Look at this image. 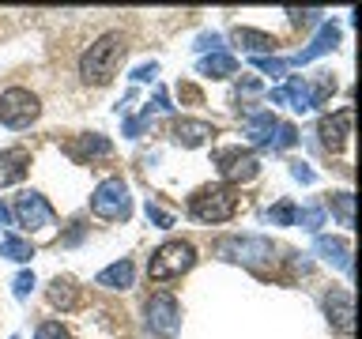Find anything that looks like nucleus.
<instances>
[{
  "label": "nucleus",
  "mask_w": 362,
  "mask_h": 339,
  "mask_svg": "<svg viewBox=\"0 0 362 339\" xmlns=\"http://www.w3.org/2000/svg\"><path fill=\"white\" fill-rule=\"evenodd\" d=\"M147 316V328L158 335V339H174L177 335V328H181V305H177V298L174 294H155L151 302H147V309H144Z\"/></svg>",
  "instance_id": "8"
},
{
  "label": "nucleus",
  "mask_w": 362,
  "mask_h": 339,
  "mask_svg": "<svg viewBox=\"0 0 362 339\" xmlns=\"http://www.w3.org/2000/svg\"><path fill=\"white\" fill-rule=\"evenodd\" d=\"M276 124H279V121L272 117V113H253V117L245 121V136H249L257 147H268L272 136H276Z\"/></svg>",
  "instance_id": "18"
},
{
  "label": "nucleus",
  "mask_w": 362,
  "mask_h": 339,
  "mask_svg": "<svg viewBox=\"0 0 362 339\" xmlns=\"http://www.w3.org/2000/svg\"><path fill=\"white\" fill-rule=\"evenodd\" d=\"M0 256L16 260V264H27V260L34 256V249H30V242H23V237H16V234H0Z\"/></svg>",
  "instance_id": "23"
},
{
  "label": "nucleus",
  "mask_w": 362,
  "mask_h": 339,
  "mask_svg": "<svg viewBox=\"0 0 362 339\" xmlns=\"http://www.w3.org/2000/svg\"><path fill=\"white\" fill-rule=\"evenodd\" d=\"M30 290H34V271H23V275H16V298H30Z\"/></svg>",
  "instance_id": "32"
},
{
  "label": "nucleus",
  "mask_w": 362,
  "mask_h": 339,
  "mask_svg": "<svg viewBox=\"0 0 362 339\" xmlns=\"http://www.w3.org/2000/svg\"><path fill=\"white\" fill-rule=\"evenodd\" d=\"M27 170H30V151H23V147L0 151V189L19 185V181L27 177Z\"/></svg>",
  "instance_id": "11"
},
{
  "label": "nucleus",
  "mask_w": 362,
  "mask_h": 339,
  "mask_svg": "<svg viewBox=\"0 0 362 339\" xmlns=\"http://www.w3.org/2000/svg\"><path fill=\"white\" fill-rule=\"evenodd\" d=\"M294 222H302L305 226V230H321V226H325V208H305V211H298V219H294Z\"/></svg>",
  "instance_id": "29"
},
{
  "label": "nucleus",
  "mask_w": 362,
  "mask_h": 339,
  "mask_svg": "<svg viewBox=\"0 0 362 339\" xmlns=\"http://www.w3.org/2000/svg\"><path fill=\"white\" fill-rule=\"evenodd\" d=\"M121 56H124V42H121V34L117 30H110V34H102V38L90 45V49L79 56V79L83 83H110L113 72H117V64H121Z\"/></svg>",
  "instance_id": "1"
},
{
  "label": "nucleus",
  "mask_w": 362,
  "mask_h": 339,
  "mask_svg": "<svg viewBox=\"0 0 362 339\" xmlns=\"http://www.w3.org/2000/svg\"><path fill=\"white\" fill-rule=\"evenodd\" d=\"M351 124H355V113H351V109H339V113H332V117H321V124H317V136H321V147H325V151H339V147L347 143Z\"/></svg>",
  "instance_id": "10"
},
{
  "label": "nucleus",
  "mask_w": 362,
  "mask_h": 339,
  "mask_svg": "<svg viewBox=\"0 0 362 339\" xmlns=\"http://www.w3.org/2000/svg\"><path fill=\"white\" fill-rule=\"evenodd\" d=\"M197 49H200V53H223V38H219V34H200V38H197Z\"/></svg>",
  "instance_id": "31"
},
{
  "label": "nucleus",
  "mask_w": 362,
  "mask_h": 339,
  "mask_svg": "<svg viewBox=\"0 0 362 339\" xmlns=\"http://www.w3.org/2000/svg\"><path fill=\"white\" fill-rule=\"evenodd\" d=\"M336 42H339V27H336V23H325L321 34H317V38H313L310 45H305V49L294 53L287 64H310V61H317V56L332 53V49H336Z\"/></svg>",
  "instance_id": "13"
},
{
  "label": "nucleus",
  "mask_w": 362,
  "mask_h": 339,
  "mask_svg": "<svg viewBox=\"0 0 362 339\" xmlns=\"http://www.w3.org/2000/svg\"><path fill=\"white\" fill-rule=\"evenodd\" d=\"M325 313H328V321H332L344 335L355 332V305H351V294L347 290H332L325 298Z\"/></svg>",
  "instance_id": "12"
},
{
  "label": "nucleus",
  "mask_w": 362,
  "mask_h": 339,
  "mask_svg": "<svg viewBox=\"0 0 362 339\" xmlns=\"http://www.w3.org/2000/svg\"><path fill=\"white\" fill-rule=\"evenodd\" d=\"M68 155L72 158H106V155H113V143L106 140V136H98V132H87V136H79V140L68 147Z\"/></svg>",
  "instance_id": "16"
},
{
  "label": "nucleus",
  "mask_w": 362,
  "mask_h": 339,
  "mask_svg": "<svg viewBox=\"0 0 362 339\" xmlns=\"http://www.w3.org/2000/svg\"><path fill=\"white\" fill-rule=\"evenodd\" d=\"M298 143V129H294V124H287V121H279L276 124V136H272V151H287V147H294Z\"/></svg>",
  "instance_id": "25"
},
{
  "label": "nucleus",
  "mask_w": 362,
  "mask_h": 339,
  "mask_svg": "<svg viewBox=\"0 0 362 339\" xmlns=\"http://www.w3.org/2000/svg\"><path fill=\"white\" fill-rule=\"evenodd\" d=\"M238 211V196L230 185H208L189 200V215L197 222H226Z\"/></svg>",
  "instance_id": "2"
},
{
  "label": "nucleus",
  "mask_w": 362,
  "mask_h": 339,
  "mask_svg": "<svg viewBox=\"0 0 362 339\" xmlns=\"http://www.w3.org/2000/svg\"><path fill=\"white\" fill-rule=\"evenodd\" d=\"M328 208H332L336 215H339V226H355V196H351V192H336L332 200H328Z\"/></svg>",
  "instance_id": "24"
},
{
  "label": "nucleus",
  "mask_w": 362,
  "mask_h": 339,
  "mask_svg": "<svg viewBox=\"0 0 362 339\" xmlns=\"http://www.w3.org/2000/svg\"><path fill=\"white\" fill-rule=\"evenodd\" d=\"M283 90V102H291V109H298V113H310L313 109V98H310V83L298 76H291L287 79V87H279Z\"/></svg>",
  "instance_id": "20"
},
{
  "label": "nucleus",
  "mask_w": 362,
  "mask_h": 339,
  "mask_svg": "<svg viewBox=\"0 0 362 339\" xmlns=\"http://www.w3.org/2000/svg\"><path fill=\"white\" fill-rule=\"evenodd\" d=\"M313 249H317V256H321V260H328V264H336L339 271H347V275H351V249H347V242H339V237H325V234H317Z\"/></svg>",
  "instance_id": "15"
},
{
  "label": "nucleus",
  "mask_w": 362,
  "mask_h": 339,
  "mask_svg": "<svg viewBox=\"0 0 362 339\" xmlns=\"http://www.w3.org/2000/svg\"><path fill=\"white\" fill-rule=\"evenodd\" d=\"M49 302L57 305V309H76L79 305V287L68 279H53L49 282Z\"/></svg>",
  "instance_id": "22"
},
{
  "label": "nucleus",
  "mask_w": 362,
  "mask_h": 339,
  "mask_svg": "<svg viewBox=\"0 0 362 339\" xmlns=\"http://www.w3.org/2000/svg\"><path fill=\"white\" fill-rule=\"evenodd\" d=\"M34 339H68V328L61 321H45V324H38Z\"/></svg>",
  "instance_id": "30"
},
{
  "label": "nucleus",
  "mask_w": 362,
  "mask_h": 339,
  "mask_svg": "<svg viewBox=\"0 0 362 339\" xmlns=\"http://www.w3.org/2000/svg\"><path fill=\"white\" fill-rule=\"evenodd\" d=\"M249 64H253L257 72L272 76V79H283V76H287V61H279V56H253Z\"/></svg>",
  "instance_id": "26"
},
{
  "label": "nucleus",
  "mask_w": 362,
  "mask_h": 339,
  "mask_svg": "<svg viewBox=\"0 0 362 339\" xmlns=\"http://www.w3.org/2000/svg\"><path fill=\"white\" fill-rule=\"evenodd\" d=\"M291 177L302 181V185H313V181H317V174H313V170L305 166V162H291Z\"/></svg>",
  "instance_id": "34"
},
{
  "label": "nucleus",
  "mask_w": 362,
  "mask_h": 339,
  "mask_svg": "<svg viewBox=\"0 0 362 339\" xmlns=\"http://www.w3.org/2000/svg\"><path fill=\"white\" fill-rule=\"evenodd\" d=\"M200 76H211V79H226V76H234L238 72V61L230 53H208V56H200Z\"/></svg>",
  "instance_id": "19"
},
{
  "label": "nucleus",
  "mask_w": 362,
  "mask_h": 339,
  "mask_svg": "<svg viewBox=\"0 0 362 339\" xmlns=\"http://www.w3.org/2000/svg\"><path fill=\"white\" fill-rule=\"evenodd\" d=\"M170 136H174L181 147H200V143H208L215 136V129L208 121H197V117H177L174 129H170Z\"/></svg>",
  "instance_id": "14"
},
{
  "label": "nucleus",
  "mask_w": 362,
  "mask_h": 339,
  "mask_svg": "<svg viewBox=\"0 0 362 339\" xmlns=\"http://www.w3.org/2000/svg\"><path fill=\"white\" fill-rule=\"evenodd\" d=\"M219 256L234 260V264H245V268H264L276 260V245L268 237H223Z\"/></svg>",
  "instance_id": "4"
},
{
  "label": "nucleus",
  "mask_w": 362,
  "mask_h": 339,
  "mask_svg": "<svg viewBox=\"0 0 362 339\" xmlns=\"http://www.w3.org/2000/svg\"><path fill=\"white\" fill-rule=\"evenodd\" d=\"M38 113H42V102L27 87H11L0 95V124L4 129H27V124L38 121Z\"/></svg>",
  "instance_id": "6"
},
{
  "label": "nucleus",
  "mask_w": 362,
  "mask_h": 339,
  "mask_svg": "<svg viewBox=\"0 0 362 339\" xmlns=\"http://www.w3.org/2000/svg\"><path fill=\"white\" fill-rule=\"evenodd\" d=\"M215 162H219V174L223 181H230V185H238V181H253L260 174V158L253 151H219L215 155Z\"/></svg>",
  "instance_id": "9"
},
{
  "label": "nucleus",
  "mask_w": 362,
  "mask_h": 339,
  "mask_svg": "<svg viewBox=\"0 0 362 339\" xmlns=\"http://www.w3.org/2000/svg\"><path fill=\"white\" fill-rule=\"evenodd\" d=\"M11 219H16L19 226H27V230H34V234H49L57 215H53L45 196H38V192H23V196H16V203H11Z\"/></svg>",
  "instance_id": "7"
},
{
  "label": "nucleus",
  "mask_w": 362,
  "mask_h": 339,
  "mask_svg": "<svg viewBox=\"0 0 362 339\" xmlns=\"http://www.w3.org/2000/svg\"><path fill=\"white\" fill-rule=\"evenodd\" d=\"M147 222H155V226H174V215H166L163 208H155V203H147Z\"/></svg>",
  "instance_id": "33"
},
{
  "label": "nucleus",
  "mask_w": 362,
  "mask_h": 339,
  "mask_svg": "<svg viewBox=\"0 0 362 339\" xmlns=\"http://www.w3.org/2000/svg\"><path fill=\"white\" fill-rule=\"evenodd\" d=\"M192 264H197V249H192L189 242H166V245L155 249L151 264H147V275H151L155 282H166V279L185 275Z\"/></svg>",
  "instance_id": "3"
},
{
  "label": "nucleus",
  "mask_w": 362,
  "mask_h": 339,
  "mask_svg": "<svg viewBox=\"0 0 362 339\" xmlns=\"http://www.w3.org/2000/svg\"><path fill=\"white\" fill-rule=\"evenodd\" d=\"M234 42L242 45V49H249V53H268V49H276V38L272 34H260V30H249V27H238L234 30Z\"/></svg>",
  "instance_id": "21"
},
{
  "label": "nucleus",
  "mask_w": 362,
  "mask_h": 339,
  "mask_svg": "<svg viewBox=\"0 0 362 339\" xmlns=\"http://www.w3.org/2000/svg\"><path fill=\"white\" fill-rule=\"evenodd\" d=\"M268 219L276 222V226H294V219H298V211H294V203H291V200H283V203H276V208L268 211Z\"/></svg>",
  "instance_id": "28"
},
{
  "label": "nucleus",
  "mask_w": 362,
  "mask_h": 339,
  "mask_svg": "<svg viewBox=\"0 0 362 339\" xmlns=\"http://www.w3.org/2000/svg\"><path fill=\"white\" fill-rule=\"evenodd\" d=\"M332 90H336V79L328 76V72H321V76H317L313 83H310V98H313V106H321V102H325L328 95H332Z\"/></svg>",
  "instance_id": "27"
},
{
  "label": "nucleus",
  "mask_w": 362,
  "mask_h": 339,
  "mask_svg": "<svg viewBox=\"0 0 362 339\" xmlns=\"http://www.w3.org/2000/svg\"><path fill=\"white\" fill-rule=\"evenodd\" d=\"M90 211H95L98 219H110V222L129 219V211H132L129 185H124L121 177H106L95 192H90Z\"/></svg>",
  "instance_id": "5"
},
{
  "label": "nucleus",
  "mask_w": 362,
  "mask_h": 339,
  "mask_svg": "<svg viewBox=\"0 0 362 339\" xmlns=\"http://www.w3.org/2000/svg\"><path fill=\"white\" fill-rule=\"evenodd\" d=\"M132 275H136L132 260H117V264L102 268L95 282H98V287H110V290H129L132 287Z\"/></svg>",
  "instance_id": "17"
},
{
  "label": "nucleus",
  "mask_w": 362,
  "mask_h": 339,
  "mask_svg": "<svg viewBox=\"0 0 362 339\" xmlns=\"http://www.w3.org/2000/svg\"><path fill=\"white\" fill-rule=\"evenodd\" d=\"M155 76H158V64H140V68L132 72L136 83H155Z\"/></svg>",
  "instance_id": "35"
}]
</instances>
